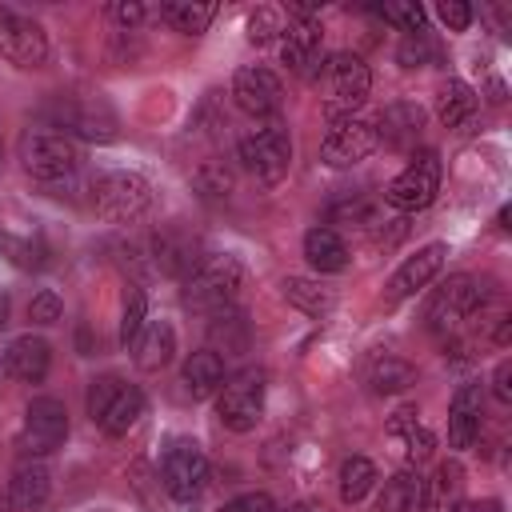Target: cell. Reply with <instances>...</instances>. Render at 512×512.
Listing matches in <instances>:
<instances>
[{"mask_svg": "<svg viewBox=\"0 0 512 512\" xmlns=\"http://www.w3.org/2000/svg\"><path fill=\"white\" fill-rule=\"evenodd\" d=\"M248 288V268L220 252V256H204L188 276H184V304L200 316H220V312H232L240 304Z\"/></svg>", "mask_w": 512, "mask_h": 512, "instance_id": "cell-1", "label": "cell"}, {"mask_svg": "<svg viewBox=\"0 0 512 512\" xmlns=\"http://www.w3.org/2000/svg\"><path fill=\"white\" fill-rule=\"evenodd\" d=\"M492 296V284L484 276H472V272H456L448 276L424 304V328L436 332V336H452L464 328V320H472Z\"/></svg>", "mask_w": 512, "mask_h": 512, "instance_id": "cell-2", "label": "cell"}, {"mask_svg": "<svg viewBox=\"0 0 512 512\" xmlns=\"http://www.w3.org/2000/svg\"><path fill=\"white\" fill-rule=\"evenodd\" d=\"M80 144L72 140V136H64V132H56V128H48V124H40V128H28L24 136H20V164H24V172L32 176V180H40V184H60V180H68L76 168H80Z\"/></svg>", "mask_w": 512, "mask_h": 512, "instance_id": "cell-3", "label": "cell"}, {"mask_svg": "<svg viewBox=\"0 0 512 512\" xmlns=\"http://www.w3.org/2000/svg\"><path fill=\"white\" fill-rule=\"evenodd\" d=\"M236 160H240V168H244L260 188H276V184L288 176V168H292V136H288V128L276 124V120L252 128L248 136H240Z\"/></svg>", "mask_w": 512, "mask_h": 512, "instance_id": "cell-4", "label": "cell"}, {"mask_svg": "<svg viewBox=\"0 0 512 512\" xmlns=\"http://www.w3.org/2000/svg\"><path fill=\"white\" fill-rule=\"evenodd\" d=\"M88 416L104 436H124L136 428V420L144 416V392L120 376H96L88 384Z\"/></svg>", "mask_w": 512, "mask_h": 512, "instance_id": "cell-5", "label": "cell"}, {"mask_svg": "<svg viewBox=\"0 0 512 512\" xmlns=\"http://www.w3.org/2000/svg\"><path fill=\"white\" fill-rule=\"evenodd\" d=\"M92 208L108 224H136L152 208V184L140 172H100L92 180Z\"/></svg>", "mask_w": 512, "mask_h": 512, "instance_id": "cell-6", "label": "cell"}, {"mask_svg": "<svg viewBox=\"0 0 512 512\" xmlns=\"http://www.w3.org/2000/svg\"><path fill=\"white\" fill-rule=\"evenodd\" d=\"M44 120L48 128L64 132V136H80V140H96V144H108L116 140V112L96 100V96H56L48 108H44Z\"/></svg>", "mask_w": 512, "mask_h": 512, "instance_id": "cell-7", "label": "cell"}, {"mask_svg": "<svg viewBox=\"0 0 512 512\" xmlns=\"http://www.w3.org/2000/svg\"><path fill=\"white\" fill-rule=\"evenodd\" d=\"M264 400H268V384L260 368H240L236 376H228L216 392V420L228 432H252L264 420Z\"/></svg>", "mask_w": 512, "mask_h": 512, "instance_id": "cell-8", "label": "cell"}, {"mask_svg": "<svg viewBox=\"0 0 512 512\" xmlns=\"http://www.w3.org/2000/svg\"><path fill=\"white\" fill-rule=\"evenodd\" d=\"M324 112L332 120H348L372 92V72L356 52H336L324 60Z\"/></svg>", "mask_w": 512, "mask_h": 512, "instance_id": "cell-9", "label": "cell"}, {"mask_svg": "<svg viewBox=\"0 0 512 512\" xmlns=\"http://www.w3.org/2000/svg\"><path fill=\"white\" fill-rule=\"evenodd\" d=\"M160 484L176 504H192L208 484V456L196 440L176 436L160 456Z\"/></svg>", "mask_w": 512, "mask_h": 512, "instance_id": "cell-10", "label": "cell"}, {"mask_svg": "<svg viewBox=\"0 0 512 512\" xmlns=\"http://www.w3.org/2000/svg\"><path fill=\"white\" fill-rule=\"evenodd\" d=\"M440 152L436 148H420V152H412V160L400 168V176L384 188V200H388V208H396V212H420V208H428L432 200H436V192H440Z\"/></svg>", "mask_w": 512, "mask_h": 512, "instance_id": "cell-11", "label": "cell"}, {"mask_svg": "<svg viewBox=\"0 0 512 512\" xmlns=\"http://www.w3.org/2000/svg\"><path fill=\"white\" fill-rule=\"evenodd\" d=\"M68 440V408L56 396H36L24 408V424H20V452L28 460H44L52 456L60 444Z\"/></svg>", "mask_w": 512, "mask_h": 512, "instance_id": "cell-12", "label": "cell"}, {"mask_svg": "<svg viewBox=\"0 0 512 512\" xmlns=\"http://www.w3.org/2000/svg\"><path fill=\"white\" fill-rule=\"evenodd\" d=\"M0 60H8L12 68H44L48 60V32L20 12H4L0 16Z\"/></svg>", "mask_w": 512, "mask_h": 512, "instance_id": "cell-13", "label": "cell"}, {"mask_svg": "<svg viewBox=\"0 0 512 512\" xmlns=\"http://www.w3.org/2000/svg\"><path fill=\"white\" fill-rule=\"evenodd\" d=\"M376 128L360 116H348V120H336L328 128V136L320 140V160L328 168H352L360 160H368L376 152Z\"/></svg>", "mask_w": 512, "mask_h": 512, "instance_id": "cell-14", "label": "cell"}, {"mask_svg": "<svg viewBox=\"0 0 512 512\" xmlns=\"http://www.w3.org/2000/svg\"><path fill=\"white\" fill-rule=\"evenodd\" d=\"M232 100H236V108L248 112V116H272V112H280V104H284V84H280V76H276L272 68H264V64H244V68H236V76H232Z\"/></svg>", "mask_w": 512, "mask_h": 512, "instance_id": "cell-15", "label": "cell"}, {"mask_svg": "<svg viewBox=\"0 0 512 512\" xmlns=\"http://www.w3.org/2000/svg\"><path fill=\"white\" fill-rule=\"evenodd\" d=\"M444 260H448V244H440V240H432V244L416 248V252H412V256L392 272V280H388L384 296L396 304V300H408V296L424 292V288L444 272Z\"/></svg>", "mask_w": 512, "mask_h": 512, "instance_id": "cell-16", "label": "cell"}, {"mask_svg": "<svg viewBox=\"0 0 512 512\" xmlns=\"http://www.w3.org/2000/svg\"><path fill=\"white\" fill-rule=\"evenodd\" d=\"M48 492H52L48 464L44 460H24V464H16V472L8 476V484L0 492V512H40Z\"/></svg>", "mask_w": 512, "mask_h": 512, "instance_id": "cell-17", "label": "cell"}, {"mask_svg": "<svg viewBox=\"0 0 512 512\" xmlns=\"http://www.w3.org/2000/svg\"><path fill=\"white\" fill-rule=\"evenodd\" d=\"M280 60L296 76H316L324 68V28L316 20H296L280 36Z\"/></svg>", "mask_w": 512, "mask_h": 512, "instance_id": "cell-18", "label": "cell"}, {"mask_svg": "<svg viewBox=\"0 0 512 512\" xmlns=\"http://www.w3.org/2000/svg\"><path fill=\"white\" fill-rule=\"evenodd\" d=\"M148 260L156 272L164 276H188L204 256H200V240L184 228H160L152 240H148Z\"/></svg>", "mask_w": 512, "mask_h": 512, "instance_id": "cell-19", "label": "cell"}, {"mask_svg": "<svg viewBox=\"0 0 512 512\" xmlns=\"http://www.w3.org/2000/svg\"><path fill=\"white\" fill-rule=\"evenodd\" d=\"M480 424H484V384L480 380H464L452 392V404H448V444L456 452L472 448L476 436H480Z\"/></svg>", "mask_w": 512, "mask_h": 512, "instance_id": "cell-20", "label": "cell"}, {"mask_svg": "<svg viewBox=\"0 0 512 512\" xmlns=\"http://www.w3.org/2000/svg\"><path fill=\"white\" fill-rule=\"evenodd\" d=\"M372 128H376V144H388V148H396V152H408V148H416L420 136H424V108L412 104V100H396V104H388V108L376 116Z\"/></svg>", "mask_w": 512, "mask_h": 512, "instance_id": "cell-21", "label": "cell"}, {"mask_svg": "<svg viewBox=\"0 0 512 512\" xmlns=\"http://www.w3.org/2000/svg\"><path fill=\"white\" fill-rule=\"evenodd\" d=\"M0 364H4V372H8L12 380H20V384H40V380L48 376V368H52V348H48L44 336L24 332V336H16V340L4 348Z\"/></svg>", "mask_w": 512, "mask_h": 512, "instance_id": "cell-22", "label": "cell"}, {"mask_svg": "<svg viewBox=\"0 0 512 512\" xmlns=\"http://www.w3.org/2000/svg\"><path fill=\"white\" fill-rule=\"evenodd\" d=\"M364 384H368L376 396H396V392H408V388L416 384V368H412L404 356H396V352H388V348H376V352H368V360H364Z\"/></svg>", "mask_w": 512, "mask_h": 512, "instance_id": "cell-23", "label": "cell"}, {"mask_svg": "<svg viewBox=\"0 0 512 512\" xmlns=\"http://www.w3.org/2000/svg\"><path fill=\"white\" fill-rule=\"evenodd\" d=\"M464 500V468L456 460H440L428 480H420V508L416 512H452Z\"/></svg>", "mask_w": 512, "mask_h": 512, "instance_id": "cell-24", "label": "cell"}, {"mask_svg": "<svg viewBox=\"0 0 512 512\" xmlns=\"http://www.w3.org/2000/svg\"><path fill=\"white\" fill-rule=\"evenodd\" d=\"M224 380H228V376H224V356H220L216 348L192 352V356L184 360V368H180V384H184V392H188L192 400L216 396Z\"/></svg>", "mask_w": 512, "mask_h": 512, "instance_id": "cell-25", "label": "cell"}, {"mask_svg": "<svg viewBox=\"0 0 512 512\" xmlns=\"http://www.w3.org/2000/svg\"><path fill=\"white\" fill-rule=\"evenodd\" d=\"M476 108H480V100H476V92H472L464 80L452 76V80H444V84L436 88V120H440L444 128H456V132L472 128Z\"/></svg>", "mask_w": 512, "mask_h": 512, "instance_id": "cell-26", "label": "cell"}, {"mask_svg": "<svg viewBox=\"0 0 512 512\" xmlns=\"http://www.w3.org/2000/svg\"><path fill=\"white\" fill-rule=\"evenodd\" d=\"M132 352H136V368L140 372L168 368L172 356H176V328L168 320H148L144 332H140V340L132 344Z\"/></svg>", "mask_w": 512, "mask_h": 512, "instance_id": "cell-27", "label": "cell"}, {"mask_svg": "<svg viewBox=\"0 0 512 512\" xmlns=\"http://www.w3.org/2000/svg\"><path fill=\"white\" fill-rule=\"evenodd\" d=\"M0 256L12 268H20V272H40L52 252H48V244H44L40 232H16V228L0 224Z\"/></svg>", "mask_w": 512, "mask_h": 512, "instance_id": "cell-28", "label": "cell"}, {"mask_svg": "<svg viewBox=\"0 0 512 512\" xmlns=\"http://www.w3.org/2000/svg\"><path fill=\"white\" fill-rule=\"evenodd\" d=\"M304 260L324 276V272H344L348 268V244L336 228H308L304 232Z\"/></svg>", "mask_w": 512, "mask_h": 512, "instance_id": "cell-29", "label": "cell"}, {"mask_svg": "<svg viewBox=\"0 0 512 512\" xmlns=\"http://www.w3.org/2000/svg\"><path fill=\"white\" fill-rule=\"evenodd\" d=\"M280 292H284V300H288L296 312H304V316H312V320H324V316L336 308L332 288H324L320 280H308V276H284V280H280Z\"/></svg>", "mask_w": 512, "mask_h": 512, "instance_id": "cell-30", "label": "cell"}, {"mask_svg": "<svg viewBox=\"0 0 512 512\" xmlns=\"http://www.w3.org/2000/svg\"><path fill=\"white\" fill-rule=\"evenodd\" d=\"M160 20L172 24L176 32H184V36H196L216 20V4H208V0H168V4H160Z\"/></svg>", "mask_w": 512, "mask_h": 512, "instance_id": "cell-31", "label": "cell"}, {"mask_svg": "<svg viewBox=\"0 0 512 512\" xmlns=\"http://www.w3.org/2000/svg\"><path fill=\"white\" fill-rule=\"evenodd\" d=\"M388 428L404 440V460H408V464H424V460L432 456L436 436H432L424 424H416V412H412V408H400V412L392 416V424H388Z\"/></svg>", "mask_w": 512, "mask_h": 512, "instance_id": "cell-32", "label": "cell"}, {"mask_svg": "<svg viewBox=\"0 0 512 512\" xmlns=\"http://www.w3.org/2000/svg\"><path fill=\"white\" fill-rule=\"evenodd\" d=\"M372 488H376V464L368 456H348L340 464V500L344 504H360Z\"/></svg>", "mask_w": 512, "mask_h": 512, "instance_id": "cell-33", "label": "cell"}, {"mask_svg": "<svg viewBox=\"0 0 512 512\" xmlns=\"http://www.w3.org/2000/svg\"><path fill=\"white\" fill-rule=\"evenodd\" d=\"M416 508H420V476L416 472H396L392 480H384L376 512H416Z\"/></svg>", "mask_w": 512, "mask_h": 512, "instance_id": "cell-34", "label": "cell"}, {"mask_svg": "<svg viewBox=\"0 0 512 512\" xmlns=\"http://www.w3.org/2000/svg\"><path fill=\"white\" fill-rule=\"evenodd\" d=\"M144 324H148V296L132 284V288L124 292V308H120V344H124L128 352H132V344L140 340Z\"/></svg>", "mask_w": 512, "mask_h": 512, "instance_id": "cell-35", "label": "cell"}, {"mask_svg": "<svg viewBox=\"0 0 512 512\" xmlns=\"http://www.w3.org/2000/svg\"><path fill=\"white\" fill-rule=\"evenodd\" d=\"M212 324H208V332H212V340H220L224 344V356L228 352H244L248 348V320H244V312L240 308H232V312H220V316H208Z\"/></svg>", "mask_w": 512, "mask_h": 512, "instance_id": "cell-36", "label": "cell"}, {"mask_svg": "<svg viewBox=\"0 0 512 512\" xmlns=\"http://www.w3.org/2000/svg\"><path fill=\"white\" fill-rule=\"evenodd\" d=\"M332 220L336 224H348V228H376L380 224V212H376V200L372 196H352V200L332 204Z\"/></svg>", "mask_w": 512, "mask_h": 512, "instance_id": "cell-37", "label": "cell"}, {"mask_svg": "<svg viewBox=\"0 0 512 512\" xmlns=\"http://www.w3.org/2000/svg\"><path fill=\"white\" fill-rule=\"evenodd\" d=\"M276 36H284V16H280L276 8H268V4H260V8L248 16V40H252V44H268V40H276Z\"/></svg>", "mask_w": 512, "mask_h": 512, "instance_id": "cell-38", "label": "cell"}, {"mask_svg": "<svg viewBox=\"0 0 512 512\" xmlns=\"http://www.w3.org/2000/svg\"><path fill=\"white\" fill-rule=\"evenodd\" d=\"M60 316H64V304H60V296H56L52 288H44V292H36V296L28 300V320H32V324H44V328H48V324H56Z\"/></svg>", "mask_w": 512, "mask_h": 512, "instance_id": "cell-39", "label": "cell"}, {"mask_svg": "<svg viewBox=\"0 0 512 512\" xmlns=\"http://www.w3.org/2000/svg\"><path fill=\"white\" fill-rule=\"evenodd\" d=\"M388 24H396V28H404L408 36L412 32H420L424 28V8L420 4H384V8H376Z\"/></svg>", "mask_w": 512, "mask_h": 512, "instance_id": "cell-40", "label": "cell"}, {"mask_svg": "<svg viewBox=\"0 0 512 512\" xmlns=\"http://www.w3.org/2000/svg\"><path fill=\"white\" fill-rule=\"evenodd\" d=\"M196 188H200L208 200H220V196L232 192V176L224 172V164H204V168L196 172Z\"/></svg>", "mask_w": 512, "mask_h": 512, "instance_id": "cell-41", "label": "cell"}, {"mask_svg": "<svg viewBox=\"0 0 512 512\" xmlns=\"http://www.w3.org/2000/svg\"><path fill=\"white\" fill-rule=\"evenodd\" d=\"M436 16H440V24H444L448 32H464V28L472 24V8H468L464 0H444V4H436Z\"/></svg>", "mask_w": 512, "mask_h": 512, "instance_id": "cell-42", "label": "cell"}, {"mask_svg": "<svg viewBox=\"0 0 512 512\" xmlns=\"http://www.w3.org/2000/svg\"><path fill=\"white\" fill-rule=\"evenodd\" d=\"M272 496L268 492H244V496H232L228 504H220L216 512H272Z\"/></svg>", "mask_w": 512, "mask_h": 512, "instance_id": "cell-43", "label": "cell"}, {"mask_svg": "<svg viewBox=\"0 0 512 512\" xmlns=\"http://www.w3.org/2000/svg\"><path fill=\"white\" fill-rule=\"evenodd\" d=\"M108 16H112V24L132 28V24H140V20H144V4H140V0H116V4L108 8Z\"/></svg>", "mask_w": 512, "mask_h": 512, "instance_id": "cell-44", "label": "cell"}, {"mask_svg": "<svg viewBox=\"0 0 512 512\" xmlns=\"http://www.w3.org/2000/svg\"><path fill=\"white\" fill-rule=\"evenodd\" d=\"M424 56H428V40H424V32H412V36L404 40V48H400V64H404V68H416Z\"/></svg>", "mask_w": 512, "mask_h": 512, "instance_id": "cell-45", "label": "cell"}, {"mask_svg": "<svg viewBox=\"0 0 512 512\" xmlns=\"http://www.w3.org/2000/svg\"><path fill=\"white\" fill-rule=\"evenodd\" d=\"M492 396L500 404H512V360H500L496 364V376H492Z\"/></svg>", "mask_w": 512, "mask_h": 512, "instance_id": "cell-46", "label": "cell"}, {"mask_svg": "<svg viewBox=\"0 0 512 512\" xmlns=\"http://www.w3.org/2000/svg\"><path fill=\"white\" fill-rule=\"evenodd\" d=\"M452 512H504V504L496 496H484V500H460Z\"/></svg>", "mask_w": 512, "mask_h": 512, "instance_id": "cell-47", "label": "cell"}, {"mask_svg": "<svg viewBox=\"0 0 512 512\" xmlns=\"http://www.w3.org/2000/svg\"><path fill=\"white\" fill-rule=\"evenodd\" d=\"M4 324H8V292H0V332H4Z\"/></svg>", "mask_w": 512, "mask_h": 512, "instance_id": "cell-48", "label": "cell"}, {"mask_svg": "<svg viewBox=\"0 0 512 512\" xmlns=\"http://www.w3.org/2000/svg\"><path fill=\"white\" fill-rule=\"evenodd\" d=\"M272 512H312L308 504H292V508H272Z\"/></svg>", "mask_w": 512, "mask_h": 512, "instance_id": "cell-49", "label": "cell"}, {"mask_svg": "<svg viewBox=\"0 0 512 512\" xmlns=\"http://www.w3.org/2000/svg\"><path fill=\"white\" fill-rule=\"evenodd\" d=\"M0 152H4V140H0Z\"/></svg>", "mask_w": 512, "mask_h": 512, "instance_id": "cell-50", "label": "cell"}]
</instances>
